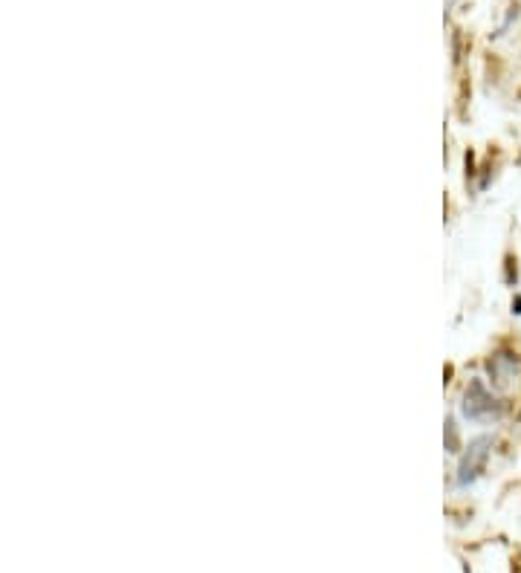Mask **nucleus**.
Returning a JSON list of instances; mask_svg holds the SVG:
<instances>
[{
	"mask_svg": "<svg viewBox=\"0 0 521 573\" xmlns=\"http://www.w3.org/2000/svg\"><path fill=\"white\" fill-rule=\"evenodd\" d=\"M516 356L513 354H495L490 359V365H487V371H490V380L495 385H510V380L516 377Z\"/></svg>",
	"mask_w": 521,
	"mask_h": 573,
	"instance_id": "7ed1b4c3",
	"label": "nucleus"
},
{
	"mask_svg": "<svg viewBox=\"0 0 521 573\" xmlns=\"http://www.w3.org/2000/svg\"><path fill=\"white\" fill-rule=\"evenodd\" d=\"M461 414L472 423H495L501 417V403L487 391V385L481 380H472L464 391V403Z\"/></svg>",
	"mask_w": 521,
	"mask_h": 573,
	"instance_id": "f257e3e1",
	"label": "nucleus"
},
{
	"mask_svg": "<svg viewBox=\"0 0 521 573\" xmlns=\"http://www.w3.org/2000/svg\"><path fill=\"white\" fill-rule=\"evenodd\" d=\"M490 446H493L490 437H478V440L469 443L461 464H458V478H455L458 487H472L481 478V472L487 466V458H490Z\"/></svg>",
	"mask_w": 521,
	"mask_h": 573,
	"instance_id": "f03ea898",
	"label": "nucleus"
}]
</instances>
